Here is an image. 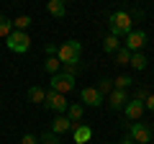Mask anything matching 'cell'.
<instances>
[{"instance_id": "cell-4", "label": "cell", "mask_w": 154, "mask_h": 144, "mask_svg": "<svg viewBox=\"0 0 154 144\" xmlns=\"http://www.w3.org/2000/svg\"><path fill=\"white\" fill-rule=\"evenodd\" d=\"M75 88H77V80L72 77V75H67V72H59V75H51V90H57V93L67 95V93H72Z\"/></svg>"}, {"instance_id": "cell-11", "label": "cell", "mask_w": 154, "mask_h": 144, "mask_svg": "<svg viewBox=\"0 0 154 144\" xmlns=\"http://www.w3.org/2000/svg\"><path fill=\"white\" fill-rule=\"evenodd\" d=\"M72 129H75V124H72L67 116H57L54 121H51V134H57V136L64 134V131H72Z\"/></svg>"}, {"instance_id": "cell-5", "label": "cell", "mask_w": 154, "mask_h": 144, "mask_svg": "<svg viewBox=\"0 0 154 144\" xmlns=\"http://www.w3.org/2000/svg\"><path fill=\"white\" fill-rule=\"evenodd\" d=\"M128 136H131L136 144H149V142H152V136H154V129L149 126V124L136 121V124H131V131H128Z\"/></svg>"}, {"instance_id": "cell-30", "label": "cell", "mask_w": 154, "mask_h": 144, "mask_svg": "<svg viewBox=\"0 0 154 144\" xmlns=\"http://www.w3.org/2000/svg\"><path fill=\"white\" fill-rule=\"evenodd\" d=\"M121 144H136V142H134V139H131V136H126V139H123V142H121Z\"/></svg>"}, {"instance_id": "cell-20", "label": "cell", "mask_w": 154, "mask_h": 144, "mask_svg": "<svg viewBox=\"0 0 154 144\" xmlns=\"http://www.w3.org/2000/svg\"><path fill=\"white\" fill-rule=\"evenodd\" d=\"M11 33H13V21H11L8 16H0V36H3V39H8Z\"/></svg>"}, {"instance_id": "cell-6", "label": "cell", "mask_w": 154, "mask_h": 144, "mask_svg": "<svg viewBox=\"0 0 154 144\" xmlns=\"http://www.w3.org/2000/svg\"><path fill=\"white\" fill-rule=\"evenodd\" d=\"M44 105L49 108V111H54L57 116H62V111H67L69 108V103H67V98L62 93H57V90H46V100Z\"/></svg>"}, {"instance_id": "cell-3", "label": "cell", "mask_w": 154, "mask_h": 144, "mask_svg": "<svg viewBox=\"0 0 154 144\" xmlns=\"http://www.w3.org/2000/svg\"><path fill=\"white\" fill-rule=\"evenodd\" d=\"M5 46L11 52H16V54H26V52L31 49V39H28V33H23V31H13L5 39Z\"/></svg>"}, {"instance_id": "cell-10", "label": "cell", "mask_w": 154, "mask_h": 144, "mask_svg": "<svg viewBox=\"0 0 154 144\" xmlns=\"http://www.w3.org/2000/svg\"><path fill=\"white\" fill-rule=\"evenodd\" d=\"M144 111H146V108H144V103H141V100H136V98H134V100H128V103H126V108H123V113H126V118H128V121H139Z\"/></svg>"}, {"instance_id": "cell-8", "label": "cell", "mask_w": 154, "mask_h": 144, "mask_svg": "<svg viewBox=\"0 0 154 144\" xmlns=\"http://www.w3.org/2000/svg\"><path fill=\"white\" fill-rule=\"evenodd\" d=\"M80 100H82V105H93V108H98V105H103L105 95L98 93V88H82V93H80Z\"/></svg>"}, {"instance_id": "cell-19", "label": "cell", "mask_w": 154, "mask_h": 144, "mask_svg": "<svg viewBox=\"0 0 154 144\" xmlns=\"http://www.w3.org/2000/svg\"><path fill=\"white\" fill-rule=\"evenodd\" d=\"M146 64H149V62H146V57H144L141 52H136V54H131V67H134L136 72L146 70Z\"/></svg>"}, {"instance_id": "cell-25", "label": "cell", "mask_w": 154, "mask_h": 144, "mask_svg": "<svg viewBox=\"0 0 154 144\" xmlns=\"http://www.w3.org/2000/svg\"><path fill=\"white\" fill-rule=\"evenodd\" d=\"M62 67H64V72H67V75H72V77H75L77 72L82 70V64H80V62H72V64H62Z\"/></svg>"}, {"instance_id": "cell-1", "label": "cell", "mask_w": 154, "mask_h": 144, "mask_svg": "<svg viewBox=\"0 0 154 144\" xmlns=\"http://www.w3.org/2000/svg\"><path fill=\"white\" fill-rule=\"evenodd\" d=\"M134 31V21L126 11H116L110 13V36L121 39V36H128Z\"/></svg>"}, {"instance_id": "cell-16", "label": "cell", "mask_w": 154, "mask_h": 144, "mask_svg": "<svg viewBox=\"0 0 154 144\" xmlns=\"http://www.w3.org/2000/svg\"><path fill=\"white\" fill-rule=\"evenodd\" d=\"M103 49L108 52V54H116V52L121 49V41L116 39V36H110V33H108V36L103 39Z\"/></svg>"}, {"instance_id": "cell-14", "label": "cell", "mask_w": 154, "mask_h": 144, "mask_svg": "<svg viewBox=\"0 0 154 144\" xmlns=\"http://www.w3.org/2000/svg\"><path fill=\"white\" fill-rule=\"evenodd\" d=\"M46 11L51 13L54 18H62L67 13V5H64V0H49V5H46Z\"/></svg>"}, {"instance_id": "cell-18", "label": "cell", "mask_w": 154, "mask_h": 144, "mask_svg": "<svg viewBox=\"0 0 154 144\" xmlns=\"http://www.w3.org/2000/svg\"><path fill=\"white\" fill-rule=\"evenodd\" d=\"M31 23H33L31 16H18L16 21H13V31H23V33H26V28L31 26Z\"/></svg>"}, {"instance_id": "cell-29", "label": "cell", "mask_w": 154, "mask_h": 144, "mask_svg": "<svg viewBox=\"0 0 154 144\" xmlns=\"http://www.w3.org/2000/svg\"><path fill=\"white\" fill-rule=\"evenodd\" d=\"M144 108H146V111H154V95H149V98L144 100Z\"/></svg>"}, {"instance_id": "cell-21", "label": "cell", "mask_w": 154, "mask_h": 144, "mask_svg": "<svg viewBox=\"0 0 154 144\" xmlns=\"http://www.w3.org/2000/svg\"><path fill=\"white\" fill-rule=\"evenodd\" d=\"M113 80H110V77H103V80H98V93L100 95H110V93H113Z\"/></svg>"}, {"instance_id": "cell-17", "label": "cell", "mask_w": 154, "mask_h": 144, "mask_svg": "<svg viewBox=\"0 0 154 144\" xmlns=\"http://www.w3.org/2000/svg\"><path fill=\"white\" fill-rule=\"evenodd\" d=\"M44 70L49 72V75H59V70H62V62L57 59V57H46V62H44Z\"/></svg>"}, {"instance_id": "cell-15", "label": "cell", "mask_w": 154, "mask_h": 144, "mask_svg": "<svg viewBox=\"0 0 154 144\" xmlns=\"http://www.w3.org/2000/svg\"><path fill=\"white\" fill-rule=\"evenodd\" d=\"M28 100H31V103H44V100H46V90L38 88V85L28 88Z\"/></svg>"}, {"instance_id": "cell-2", "label": "cell", "mask_w": 154, "mask_h": 144, "mask_svg": "<svg viewBox=\"0 0 154 144\" xmlns=\"http://www.w3.org/2000/svg\"><path fill=\"white\" fill-rule=\"evenodd\" d=\"M80 52H82V44L77 39H69V41H64V44L59 46L57 59H59L62 64H72V62H80Z\"/></svg>"}, {"instance_id": "cell-12", "label": "cell", "mask_w": 154, "mask_h": 144, "mask_svg": "<svg viewBox=\"0 0 154 144\" xmlns=\"http://www.w3.org/2000/svg\"><path fill=\"white\" fill-rule=\"evenodd\" d=\"M72 136H75V144H88L90 139H93V129H90V126H80V124H77V126L72 129Z\"/></svg>"}, {"instance_id": "cell-26", "label": "cell", "mask_w": 154, "mask_h": 144, "mask_svg": "<svg viewBox=\"0 0 154 144\" xmlns=\"http://www.w3.org/2000/svg\"><path fill=\"white\" fill-rule=\"evenodd\" d=\"M134 98H136V100H141V103H144V100L149 98V90H146V88H139V90H136V95H134Z\"/></svg>"}, {"instance_id": "cell-13", "label": "cell", "mask_w": 154, "mask_h": 144, "mask_svg": "<svg viewBox=\"0 0 154 144\" xmlns=\"http://www.w3.org/2000/svg\"><path fill=\"white\" fill-rule=\"evenodd\" d=\"M82 113H85V105L82 103H69V108H67V118H69L75 126H77V121L82 118Z\"/></svg>"}, {"instance_id": "cell-22", "label": "cell", "mask_w": 154, "mask_h": 144, "mask_svg": "<svg viewBox=\"0 0 154 144\" xmlns=\"http://www.w3.org/2000/svg\"><path fill=\"white\" fill-rule=\"evenodd\" d=\"M116 64H131V52L126 46H121V49L116 52Z\"/></svg>"}, {"instance_id": "cell-7", "label": "cell", "mask_w": 154, "mask_h": 144, "mask_svg": "<svg viewBox=\"0 0 154 144\" xmlns=\"http://www.w3.org/2000/svg\"><path fill=\"white\" fill-rule=\"evenodd\" d=\"M144 44H146V33L139 28V31H131L126 36V49L131 52V54H136V52H141L144 49Z\"/></svg>"}, {"instance_id": "cell-27", "label": "cell", "mask_w": 154, "mask_h": 144, "mask_svg": "<svg viewBox=\"0 0 154 144\" xmlns=\"http://www.w3.org/2000/svg\"><path fill=\"white\" fill-rule=\"evenodd\" d=\"M44 49H46V54H49V57H57V52H59V46H57V44H46Z\"/></svg>"}, {"instance_id": "cell-24", "label": "cell", "mask_w": 154, "mask_h": 144, "mask_svg": "<svg viewBox=\"0 0 154 144\" xmlns=\"http://www.w3.org/2000/svg\"><path fill=\"white\" fill-rule=\"evenodd\" d=\"M38 144H59V136H57V134H51V131H46L44 136L38 139Z\"/></svg>"}, {"instance_id": "cell-9", "label": "cell", "mask_w": 154, "mask_h": 144, "mask_svg": "<svg viewBox=\"0 0 154 144\" xmlns=\"http://www.w3.org/2000/svg\"><path fill=\"white\" fill-rule=\"evenodd\" d=\"M126 103H128V93H126V90H118V88H116L113 93L108 95V105L113 108V111H121V108H126Z\"/></svg>"}, {"instance_id": "cell-28", "label": "cell", "mask_w": 154, "mask_h": 144, "mask_svg": "<svg viewBox=\"0 0 154 144\" xmlns=\"http://www.w3.org/2000/svg\"><path fill=\"white\" fill-rule=\"evenodd\" d=\"M21 144H38V142H36V136H33V134H23Z\"/></svg>"}, {"instance_id": "cell-23", "label": "cell", "mask_w": 154, "mask_h": 144, "mask_svg": "<svg viewBox=\"0 0 154 144\" xmlns=\"http://www.w3.org/2000/svg\"><path fill=\"white\" fill-rule=\"evenodd\" d=\"M131 83H134V80L128 77V75H121L118 80H113V88H118V90H126V88H128Z\"/></svg>"}]
</instances>
